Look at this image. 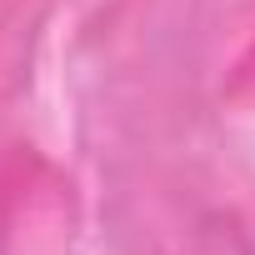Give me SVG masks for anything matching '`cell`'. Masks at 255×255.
I'll return each instance as SVG.
<instances>
[{"mask_svg":"<svg viewBox=\"0 0 255 255\" xmlns=\"http://www.w3.org/2000/svg\"><path fill=\"white\" fill-rule=\"evenodd\" d=\"M170 255H255V235L245 230V220L235 210L210 205L180 230Z\"/></svg>","mask_w":255,"mask_h":255,"instance_id":"6da1fadb","label":"cell"}]
</instances>
